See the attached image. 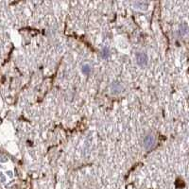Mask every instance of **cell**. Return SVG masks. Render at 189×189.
I'll use <instances>...</instances> for the list:
<instances>
[{
    "instance_id": "3",
    "label": "cell",
    "mask_w": 189,
    "mask_h": 189,
    "mask_svg": "<svg viewBox=\"0 0 189 189\" xmlns=\"http://www.w3.org/2000/svg\"><path fill=\"white\" fill-rule=\"evenodd\" d=\"M82 71L84 74H89L90 72H91V67H90V65H88V64H85L82 67Z\"/></svg>"
},
{
    "instance_id": "1",
    "label": "cell",
    "mask_w": 189,
    "mask_h": 189,
    "mask_svg": "<svg viewBox=\"0 0 189 189\" xmlns=\"http://www.w3.org/2000/svg\"><path fill=\"white\" fill-rule=\"evenodd\" d=\"M155 143V139L152 135H147L146 136L145 140H144V145H145L146 150H150V148L154 146Z\"/></svg>"
},
{
    "instance_id": "2",
    "label": "cell",
    "mask_w": 189,
    "mask_h": 189,
    "mask_svg": "<svg viewBox=\"0 0 189 189\" xmlns=\"http://www.w3.org/2000/svg\"><path fill=\"white\" fill-rule=\"evenodd\" d=\"M137 62H138V64H140V65H145L147 64V57L145 53H138L137 54Z\"/></svg>"
}]
</instances>
